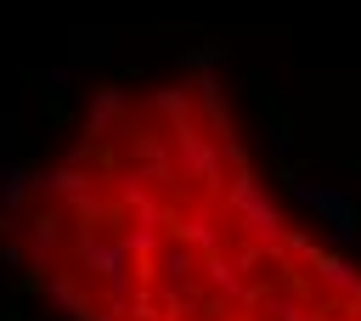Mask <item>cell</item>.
I'll return each instance as SVG.
<instances>
[{
  "mask_svg": "<svg viewBox=\"0 0 361 321\" xmlns=\"http://www.w3.org/2000/svg\"><path fill=\"white\" fill-rule=\"evenodd\" d=\"M6 242L68 321H361V265L276 197L203 68L102 84Z\"/></svg>",
  "mask_w": 361,
  "mask_h": 321,
  "instance_id": "cell-1",
  "label": "cell"
}]
</instances>
